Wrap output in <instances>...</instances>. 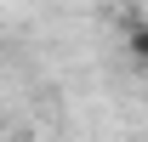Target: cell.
<instances>
[{
    "instance_id": "cell-1",
    "label": "cell",
    "mask_w": 148,
    "mask_h": 142,
    "mask_svg": "<svg viewBox=\"0 0 148 142\" xmlns=\"http://www.w3.org/2000/svg\"><path fill=\"white\" fill-rule=\"evenodd\" d=\"M125 46H131V57H148V34H143V23H125Z\"/></svg>"
}]
</instances>
